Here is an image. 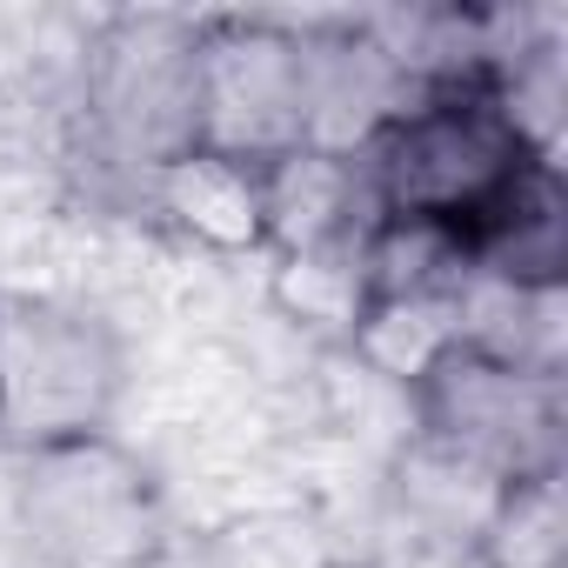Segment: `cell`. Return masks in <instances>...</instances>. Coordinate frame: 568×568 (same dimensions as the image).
Returning a JSON list of instances; mask_svg holds the SVG:
<instances>
[{"label": "cell", "mask_w": 568, "mask_h": 568, "mask_svg": "<svg viewBox=\"0 0 568 568\" xmlns=\"http://www.w3.org/2000/svg\"><path fill=\"white\" fill-rule=\"evenodd\" d=\"M548 161L555 148L521 121L508 74L488 61L415 81L408 101L355 148L368 214L448 227L462 241H475Z\"/></svg>", "instance_id": "6da1fadb"}, {"label": "cell", "mask_w": 568, "mask_h": 568, "mask_svg": "<svg viewBox=\"0 0 568 568\" xmlns=\"http://www.w3.org/2000/svg\"><path fill=\"white\" fill-rule=\"evenodd\" d=\"M475 541L488 548L495 568H555V555H561V475L495 488Z\"/></svg>", "instance_id": "ba28073f"}, {"label": "cell", "mask_w": 568, "mask_h": 568, "mask_svg": "<svg viewBox=\"0 0 568 568\" xmlns=\"http://www.w3.org/2000/svg\"><path fill=\"white\" fill-rule=\"evenodd\" d=\"M81 108L101 148L141 174H161L194 148V21L114 14L88 41Z\"/></svg>", "instance_id": "8992f818"}, {"label": "cell", "mask_w": 568, "mask_h": 568, "mask_svg": "<svg viewBox=\"0 0 568 568\" xmlns=\"http://www.w3.org/2000/svg\"><path fill=\"white\" fill-rule=\"evenodd\" d=\"M14 521L48 568H154L168 548V495L121 435L21 455Z\"/></svg>", "instance_id": "277c9868"}, {"label": "cell", "mask_w": 568, "mask_h": 568, "mask_svg": "<svg viewBox=\"0 0 568 568\" xmlns=\"http://www.w3.org/2000/svg\"><path fill=\"white\" fill-rule=\"evenodd\" d=\"M128 395L121 328L68 295H0V442L14 455L114 435Z\"/></svg>", "instance_id": "3957f363"}, {"label": "cell", "mask_w": 568, "mask_h": 568, "mask_svg": "<svg viewBox=\"0 0 568 568\" xmlns=\"http://www.w3.org/2000/svg\"><path fill=\"white\" fill-rule=\"evenodd\" d=\"M194 148L241 168H274L315 148L308 28L267 14L194 21Z\"/></svg>", "instance_id": "5b68a950"}, {"label": "cell", "mask_w": 568, "mask_h": 568, "mask_svg": "<svg viewBox=\"0 0 568 568\" xmlns=\"http://www.w3.org/2000/svg\"><path fill=\"white\" fill-rule=\"evenodd\" d=\"M402 395H408L422 448L442 468L481 488L561 475V375L555 368H528L462 335Z\"/></svg>", "instance_id": "7a4b0ae2"}, {"label": "cell", "mask_w": 568, "mask_h": 568, "mask_svg": "<svg viewBox=\"0 0 568 568\" xmlns=\"http://www.w3.org/2000/svg\"><path fill=\"white\" fill-rule=\"evenodd\" d=\"M161 214H174L181 234L221 247V254H247L267 247V207H261V168L221 161V154H174L161 174H148Z\"/></svg>", "instance_id": "52a82bcc"}]
</instances>
